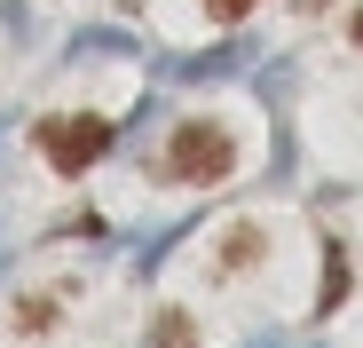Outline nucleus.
Returning a JSON list of instances; mask_svg holds the SVG:
<instances>
[{
  "instance_id": "7",
  "label": "nucleus",
  "mask_w": 363,
  "mask_h": 348,
  "mask_svg": "<svg viewBox=\"0 0 363 348\" xmlns=\"http://www.w3.org/2000/svg\"><path fill=\"white\" fill-rule=\"evenodd\" d=\"M261 95L284 111V95H292V64H269V72H261Z\"/></svg>"
},
{
  "instance_id": "11",
  "label": "nucleus",
  "mask_w": 363,
  "mask_h": 348,
  "mask_svg": "<svg viewBox=\"0 0 363 348\" xmlns=\"http://www.w3.org/2000/svg\"><path fill=\"white\" fill-rule=\"evenodd\" d=\"M355 48H363V9H355Z\"/></svg>"
},
{
  "instance_id": "1",
  "label": "nucleus",
  "mask_w": 363,
  "mask_h": 348,
  "mask_svg": "<svg viewBox=\"0 0 363 348\" xmlns=\"http://www.w3.org/2000/svg\"><path fill=\"white\" fill-rule=\"evenodd\" d=\"M158 174H174V183H229V174H237V143H229V127H213V119H182L174 143H166V166H158Z\"/></svg>"
},
{
  "instance_id": "9",
  "label": "nucleus",
  "mask_w": 363,
  "mask_h": 348,
  "mask_svg": "<svg viewBox=\"0 0 363 348\" xmlns=\"http://www.w3.org/2000/svg\"><path fill=\"white\" fill-rule=\"evenodd\" d=\"M48 317H55V301H48V293H32V301H24V309H16V325H32V332H40V325H48Z\"/></svg>"
},
{
  "instance_id": "5",
  "label": "nucleus",
  "mask_w": 363,
  "mask_h": 348,
  "mask_svg": "<svg viewBox=\"0 0 363 348\" xmlns=\"http://www.w3.org/2000/svg\"><path fill=\"white\" fill-rule=\"evenodd\" d=\"M72 55H135V40H127V32H103V24H95V32H79V40H72Z\"/></svg>"
},
{
  "instance_id": "6",
  "label": "nucleus",
  "mask_w": 363,
  "mask_h": 348,
  "mask_svg": "<svg viewBox=\"0 0 363 348\" xmlns=\"http://www.w3.org/2000/svg\"><path fill=\"white\" fill-rule=\"evenodd\" d=\"M261 254V229H229V254H221V269H245Z\"/></svg>"
},
{
  "instance_id": "4",
  "label": "nucleus",
  "mask_w": 363,
  "mask_h": 348,
  "mask_svg": "<svg viewBox=\"0 0 363 348\" xmlns=\"http://www.w3.org/2000/svg\"><path fill=\"white\" fill-rule=\"evenodd\" d=\"M347 301V254H340V238H324V293H316V317H332Z\"/></svg>"
},
{
  "instance_id": "3",
  "label": "nucleus",
  "mask_w": 363,
  "mask_h": 348,
  "mask_svg": "<svg viewBox=\"0 0 363 348\" xmlns=\"http://www.w3.org/2000/svg\"><path fill=\"white\" fill-rule=\"evenodd\" d=\"M253 64V48H213V55H182V64H166V80H237V72H245Z\"/></svg>"
},
{
  "instance_id": "10",
  "label": "nucleus",
  "mask_w": 363,
  "mask_h": 348,
  "mask_svg": "<svg viewBox=\"0 0 363 348\" xmlns=\"http://www.w3.org/2000/svg\"><path fill=\"white\" fill-rule=\"evenodd\" d=\"M206 9H213L221 24H237V16H253V0H206Z\"/></svg>"
},
{
  "instance_id": "2",
  "label": "nucleus",
  "mask_w": 363,
  "mask_h": 348,
  "mask_svg": "<svg viewBox=\"0 0 363 348\" xmlns=\"http://www.w3.org/2000/svg\"><path fill=\"white\" fill-rule=\"evenodd\" d=\"M111 143H118V127L95 119V111H72V119H48V127H40V151H48L55 174H87Z\"/></svg>"
},
{
  "instance_id": "12",
  "label": "nucleus",
  "mask_w": 363,
  "mask_h": 348,
  "mask_svg": "<svg viewBox=\"0 0 363 348\" xmlns=\"http://www.w3.org/2000/svg\"><path fill=\"white\" fill-rule=\"evenodd\" d=\"M0 158H9V127H0Z\"/></svg>"
},
{
  "instance_id": "8",
  "label": "nucleus",
  "mask_w": 363,
  "mask_h": 348,
  "mask_svg": "<svg viewBox=\"0 0 363 348\" xmlns=\"http://www.w3.org/2000/svg\"><path fill=\"white\" fill-rule=\"evenodd\" d=\"M158 348H190V317H158Z\"/></svg>"
}]
</instances>
